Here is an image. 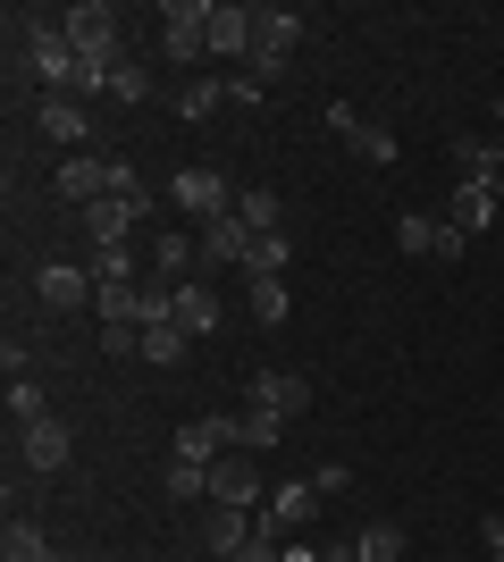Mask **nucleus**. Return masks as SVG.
<instances>
[{
    "instance_id": "obj_4",
    "label": "nucleus",
    "mask_w": 504,
    "mask_h": 562,
    "mask_svg": "<svg viewBox=\"0 0 504 562\" xmlns=\"http://www.w3.org/2000/svg\"><path fill=\"white\" fill-rule=\"evenodd\" d=\"M202 50H211V0H168L160 9V59L193 68Z\"/></svg>"
},
{
    "instance_id": "obj_11",
    "label": "nucleus",
    "mask_w": 504,
    "mask_h": 562,
    "mask_svg": "<svg viewBox=\"0 0 504 562\" xmlns=\"http://www.w3.org/2000/svg\"><path fill=\"white\" fill-rule=\"evenodd\" d=\"M455 186H488V193L504 202V143L455 135Z\"/></svg>"
},
{
    "instance_id": "obj_40",
    "label": "nucleus",
    "mask_w": 504,
    "mask_h": 562,
    "mask_svg": "<svg viewBox=\"0 0 504 562\" xmlns=\"http://www.w3.org/2000/svg\"><path fill=\"white\" fill-rule=\"evenodd\" d=\"M496 117H504V93H496Z\"/></svg>"
},
{
    "instance_id": "obj_37",
    "label": "nucleus",
    "mask_w": 504,
    "mask_h": 562,
    "mask_svg": "<svg viewBox=\"0 0 504 562\" xmlns=\"http://www.w3.org/2000/svg\"><path fill=\"white\" fill-rule=\"evenodd\" d=\"M312 487H320V495H345V487H354V470H345V462H320Z\"/></svg>"
},
{
    "instance_id": "obj_9",
    "label": "nucleus",
    "mask_w": 504,
    "mask_h": 562,
    "mask_svg": "<svg viewBox=\"0 0 504 562\" xmlns=\"http://www.w3.org/2000/svg\"><path fill=\"white\" fill-rule=\"evenodd\" d=\"M253 495H261V453L227 446L211 462V504H236V513H253Z\"/></svg>"
},
{
    "instance_id": "obj_3",
    "label": "nucleus",
    "mask_w": 504,
    "mask_h": 562,
    "mask_svg": "<svg viewBox=\"0 0 504 562\" xmlns=\"http://www.w3.org/2000/svg\"><path fill=\"white\" fill-rule=\"evenodd\" d=\"M168 202L193 218V227H211V218H227L236 211V186H227V168H211V160H193V168H177L168 177Z\"/></svg>"
},
{
    "instance_id": "obj_36",
    "label": "nucleus",
    "mask_w": 504,
    "mask_h": 562,
    "mask_svg": "<svg viewBox=\"0 0 504 562\" xmlns=\"http://www.w3.org/2000/svg\"><path fill=\"white\" fill-rule=\"evenodd\" d=\"M227 101H236V110H253V101H269V85H261V76H227Z\"/></svg>"
},
{
    "instance_id": "obj_1",
    "label": "nucleus",
    "mask_w": 504,
    "mask_h": 562,
    "mask_svg": "<svg viewBox=\"0 0 504 562\" xmlns=\"http://www.w3.org/2000/svg\"><path fill=\"white\" fill-rule=\"evenodd\" d=\"M25 68H34V76H43V85H51V93H85V101H93V93H110V76H93V68H85V59H76V43H68V25H59V18H43V9H25Z\"/></svg>"
},
{
    "instance_id": "obj_14",
    "label": "nucleus",
    "mask_w": 504,
    "mask_h": 562,
    "mask_svg": "<svg viewBox=\"0 0 504 562\" xmlns=\"http://www.w3.org/2000/svg\"><path fill=\"white\" fill-rule=\"evenodd\" d=\"M211 50L253 68V9H244V0H211Z\"/></svg>"
},
{
    "instance_id": "obj_39",
    "label": "nucleus",
    "mask_w": 504,
    "mask_h": 562,
    "mask_svg": "<svg viewBox=\"0 0 504 562\" xmlns=\"http://www.w3.org/2000/svg\"><path fill=\"white\" fill-rule=\"evenodd\" d=\"M287 562H328L320 546H303V538H287Z\"/></svg>"
},
{
    "instance_id": "obj_6",
    "label": "nucleus",
    "mask_w": 504,
    "mask_h": 562,
    "mask_svg": "<svg viewBox=\"0 0 504 562\" xmlns=\"http://www.w3.org/2000/svg\"><path fill=\"white\" fill-rule=\"evenodd\" d=\"M395 244H404V260H437V269H446V260H462V244H471V235H462L455 218L404 211V218H395Z\"/></svg>"
},
{
    "instance_id": "obj_18",
    "label": "nucleus",
    "mask_w": 504,
    "mask_h": 562,
    "mask_svg": "<svg viewBox=\"0 0 504 562\" xmlns=\"http://www.w3.org/2000/svg\"><path fill=\"white\" fill-rule=\"evenodd\" d=\"M85 235H93V252H119L126 235H135V202H119V193L93 202V211H85Z\"/></svg>"
},
{
    "instance_id": "obj_10",
    "label": "nucleus",
    "mask_w": 504,
    "mask_h": 562,
    "mask_svg": "<svg viewBox=\"0 0 504 562\" xmlns=\"http://www.w3.org/2000/svg\"><path fill=\"white\" fill-rule=\"evenodd\" d=\"M253 403L278 412V420H303L312 412V378L303 370H253Z\"/></svg>"
},
{
    "instance_id": "obj_16",
    "label": "nucleus",
    "mask_w": 504,
    "mask_h": 562,
    "mask_svg": "<svg viewBox=\"0 0 504 562\" xmlns=\"http://www.w3.org/2000/svg\"><path fill=\"white\" fill-rule=\"evenodd\" d=\"M244 252H253V227H244L236 211L202 227V260H211V269H244Z\"/></svg>"
},
{
    "instance_id": "obj_31",
    "label": "nucleus",
    "mask_w": 504,
    "mask_h": 562,
    "mask_svg": "<svg viewBox=\"0 0 504 562\" xmlns=\"http://www.w3.org/2000/svg\"><path fill=\"white\" fill-rule=\"evenodd\" d=\"M219 101H227V85H177V117H219Z\"/></svg>"
},
{
    "instance_id": "obj_26",
    "label": "nucleus",
    "mask_w": 504,
    "mask_h": 562,
    "mask_svg": "<svg viewBox=\"0 0 504 562\" xmlns=\"http://www.w3.org/2000/svg\"><path fill=\"white\" fill-rule=\"evenodd\" d=\"M294 260V235H253V252H244V278H287Z\"/></svg>"
},
{
    "instance_id": "obj_15",
    "label": "nucleus",
    "mask_w": 504,
    "mask_h": 562,
    "mask_svg": "<svg viewBox=\"0 0 504 562\" xmlns=\"http://www.w3.org/2000/svg\"><path fill=\"white\" fill-rule=\"evenodd\" d=\"M168 311H177V328H186V336H219V319H227V311H219V294H211V285H168Z\"/></svg>"
},
{
    "instance_id": "obj_30",
    "label": "nucleus",
    "mask_w": 504,
    "mask_h": 562,
    "mask_svg": "<svg viewBox=\"0 0 504 562\" xmlns=\"http://www.w3.org/2000/svg\"><path fill=\"white\" fill-rule=\"evenodd\" d=\"M9 420H18V428L51 420V403H43V386H34V378H9Z\"/></svg>"
},
{
    "instance_id": "obj_33",
    "label": "nucleus",
    "mask_w": 504,
    "mask_h": 562,
    "mask_svg": "<svg viewBox=\"0 0 504 562\" xmlns=\"http://www.w3.org/2000/svg\"><path fill=\"white\" fill-rule=\"evenodd\" d=\"M168 495H211V470L202 462H177V453H168V479H160Z\"/></svg>"
},
{
    "instance_id": "obj_19",
    "label": "nucleus",
    "mask_w": 504,
    "mask_h": 562,
    "mask_svg": "<svg viewBox=\"0 0 504 562\" xmlns=\"http://www.w3.org/2000/svg\"><path fill=\"white\" fill-rule=\"evenodd\" d=\"M278 437H287V420H278V412H261V403H244L236 420H227V446H244V453H269Z\"/></svg>"
},
{
    "instance_id": "obj_25",
    "label": "nucleus",
    "mask_w": 504,
    "mask_h": 562,
    "mask_svg": "<svg viewBox=\"0 0 504 562\" xmlns=\"http://www.w3.org/2000/svg\"><path fill=\"white\" fill-rule=\"evenodd\" d=\"M253 529H261V520H253V513H236V504H211V554H219V562L236 554V546L253 538Z\"/></svg>"
},
{
    "instance_id": "obj_32",
    "label": "nucleus",
    "mask_w": 504,
    "mask_h": 562,
    "mask_svg": "<svg viewBox=\"0 0 504 562\" xmlns=\"http://www.w3.org/2000/svg\"><path fill=\"white\" fill-rule=\"evenodd\" d=\"M227 562H287V538H278V529L261 520V529H253V538H244V546H236Z\"/></svg>"
},
{
    "instance_id": "obj_2",
    "label": "nucleus",
    "mask_w": 504,
    "mask_h": 562,
    "mask_svg": "<svg viewBox=\"0 0 504 562\" xmlns=\"http://www.w3.org/2000/svg\"><path fill=\"white\" fill-rule=\"evenodd\" d=\"M68 43H76V59H85V68L93 76H110V68H126V43H119V9H110V0H76L68 18Z\"/></svg>"
},
{
    "instance_id": "obj_7",
    "label": "nucleus",
    "mask_w": 504,
    "mask_h": 562,
    "mask_svg": "<svg viewBox=\"0 0 504 562\" xmlns=\"http://www.w3.org/2000/svg\"><path fill=\"white\" fill-rule=\"evenodd\" d=\"M34 135H43V143H59V151H93V101L51 93L43 110H34Z\"/></svg>"
},
{
    "instance_id": "obj_22",
    "label": "nucleus",
    "mask_w": 504,
    "mask_h": 562,
    "mask_svg": "<svg viewBox=\"0 0 504 562\" xmlns=\"http://www.w3.org/2000/svg\"><path fill=\"white\" fill-rule=\"evenodd\" d=\"M236 218H244L253 235H287V202H278L269 186H244V193H236Z\"/></svg>"
},
{
    "instance_id": "obj_8",
    "label": "nucleus",
    "mask_w": 504,
    "mask_h": 562,
    "mask_svg": "<svg viewBox=\"0 0 504 562\" xmlns=\"http://www.w3.org/2000/svg\"><path fill=\"white\" fill-rule=\"evenodd\" d=\"M328 126L354 143V160H361V168H395V135H387L379 117H354V101H328Z\"/></svg>"
},
{
    "instance_id": "obj_13",
    "label": "nucleus",
    "mask_w": 504,
    "mask_h": 562,
    "mask_svg": "<svg viewBox=\"0 0 504 562\" xmlns=\"http://www.w3.org/2000/svg\"><path fill=\"white\" fill-rule=\"evenodd\" d=\"M34 294H43L51 311H85V303H101V285H93V269H76V260H51L43 278H34Z\"/></svg>"
},
{
    "instance_id": "obj_38",
    "label": "nucleus",
    "mask_w": 504,
    "mask_h": 562,
    "mask_svg": "<svg viewBox=\"0 0 504 562\" xmlns=\"http://www.w3.org/2000/svg\"><path fill=\"white\" fill-rule=\"evenodd\" d=\"M480 538H488V554L504 562V513H488V529H480Z\"/></svg>"
},
{
    "instance_id": "obj_23",
    "label": "nucleus",
    "mask_w": 504,
    "mask_h": 562,
    "mask_svg": "<svg viewBox=\"0 0 504 562\" xmlns=\"http://www.w3.org/2000/svg\"><path fill=\"white\" fill-rule=\"evenodd\" d=\"M219 453H227V420H186V428H177V462H202V470H211Z\"/></svg>"
},
{
    "instance_id": "obj_12",
    "label": "nucleus",
    "mask_w": 504,
    "mask_h": 562,
    "mask_svg": "<svg viewBox=\"0 0 504 562\" xmlns=\"http://www.w3.org/2000/svg\"><path fill=\"white\" fill-rule=\"evenodd\" d=\"M320 504H328V495H320L312 479H287V487H269V513H261V520L278 529V538H294V529H312Z\"/></svg>"
},
{
    "instance_id": "obj_34",
    "label": "nucleus",
    "mask_w": 504,
    "mask_h": 562,
    "mask_svg": "<svg viewBox=\"0 0 504 562\" xmlns=\"http://www.w3.org/2000/svg\"><path fill=\"white\" fill-rule=\"evenodd\" d=\"M93 285H135V252H93Z\"/></svg>"
},
{
    "instance_id": "obj_27",
    "label": "nucleus",
    "mask_w": 504,
    "mask_h": 562,
    "mask_svg": "<svg viewBox=\"0 0 504 562\" xmlns=\"http://www.w3.org/2000/svg\"><path fill=\"white\" fill-rule=\"evenodd\" d=\"M354 562H404V529H395V520H370L354 538Z\"/></svg>"
},
{
    "instance_id": "obj_28",
    "label": "nucleus",
    "mask_w": 504,
    "mask_h": 562,
    "mask_svg": "<svg viewBox=\"0 0 504 562\" xmlns=\"http://www.w3.org/2000/svg\"><path fill=\"white\" fill-rule=\"evenodd\" d=\"M0 554H9V562H59V554H51V538L34 529V520H9V538H0Z\"/></svg>"
},
{
    "instance_id": "obj_35",
    "label": "nucleus",
    "mask_w": 504,
    "mask_h": 562,
    "mask_svg": "<svg viewBox=\"0 0 504 562\" xmlns=\"http://www.w3.org/2000/svg\"><path fill=\"white\" fill-rule=\"evenodd\" d=\"M144 93H152L144 59H126V68H110V101H144Z\"/></svg>"
},
{
    "instance_id": "obj_24",
    "label": "nucleus",
    "mask_w": 504,
    "mask_h": 562,
    "mask_svg": "<svg viewBox=\"0 0 504 562\" xmlns=\"http://www.w3.org/2000/svg\"><path fill=\"white\" fill-rule=\"evenodd\" d=\"M446 218H455L462 235L496 227V193H488V186H455V202H446Z\"/></svg>"
},
{
    "instance_id": "obj_5",
    "label": "nucleus",
    "mask_w": 504,
    "mask_h": 562,
    "mask_svg": "<svg viewBox=\"0 0 504 562\" xmlns=\"http://www.w3.org/2000/svg\"><path fill=\"white\" fill-rule=\"evenodd\" d=\"M294 43H303V18H294V9H253V68H244V76H261V85H269V76L294 59Z\"/></svg>"
},
{
    "instance_id": "obj_17",
    "label": "nucleus",
    "mask_w": 504,
    "mask_h": 562,
    "mask_svg": "<svg viewBox=\"0 0 504 562\" xmlns=\"http://www.w3.org/2000/svg\"><path fill=\"white\" fill-rule=\"evenodd\" d=\"M25 470H34V479H59V470H68V428H59V420L25 428Z\"/></svg>"
},
{
    "instance_id": "obj_20",
    "label": "nucleus",
    "mask_w": 504,
    "mask_h": 562,
    "mask_svg": "<svg viewBox=\"0 0 504 562\" xmlns=\"http://www.w3.org/2000/svg\"><path fill=\"white\" fill-rule=\"evenodd\" d=\"M186 352H193V336L177 328V311H168V319H144V361L152 370H177Z\"/></svg>"
},
{
    "instance_id": "obj_21",
    "label": "nucleus",
    "mask_w": 504,
    "mask_h": 562,
    "mask_svg": "<svg viewBox=\"0 0 504 562\" xmlns=\"http://www.w3.org/2000/svg\"><path fill=\"white\" fill-rule=\"evenodd\" d=\"M244 311H253L261 328H287V311H294L287 278H244Z\"/></svg>"
},
{
    "instance_id": "obj_29",
    "label": "nucleus",
    "mask_w": 504,
    "mask_h": 562,
    "mask_svg": "<svg viewBox=\"0 0 504 562\" xmlns=\"http://www.w3.org/2000/svg\"><path fill=\"white\" fill-rule=\"evenodd\" d=\"M152 252H160L168 285H186V269H193V260H202V235H160V244H152Z\"/></svg>"
}]
</instances>
